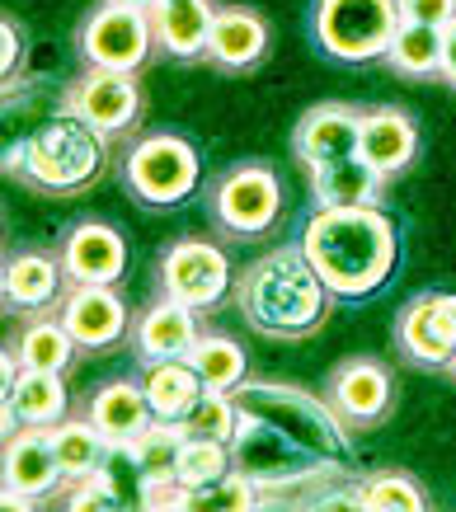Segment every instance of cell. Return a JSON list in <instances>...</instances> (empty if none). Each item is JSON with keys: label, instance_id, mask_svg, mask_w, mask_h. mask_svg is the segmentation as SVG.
Returning <instances> with one entry per match:
<instances>
[{"label": "cell", "instance_id": "38", "mask_svg": "<svg viewBox=\"0 0 456 512\" xmlns=\"http://www.w3.org/2000/svg\"><path fill=\"white\" fill-rule=\"evenodd\" d=\"M447 85H456V19L442 29V71H438Z\"/></svg>", "mask_w": 456, "mask_h": 512}, {"label": "cell", "instance_id": "33", "mask_svg": "<svg viewBox=\"0 0 456 512\" xmlns=\"http://www.w3.org/2000/svg\"><path fill=\"white\" fill-rule=\"evenodd\" d=\"M179 423L189 428V437H217V442H231L236 428H240V404H236L231 390H203Z\"/></svg>", "mask_w": 456, "mask_h": 512}, {"label": "cell", "instance_id": "4", "mask_svg": "<svg viewBox=\"0 0 456 512\" xmlns=\"http://www.w3.org/2000/svg\"><path fill=\"white\" fill-rule=\"evenodd\" d=\"M104 132L90 127L80 113L62 109L43 127H33L24 141V179L48 193H71V188L95 184L104 170Z\"/></svg>", "mask_w": 456, "mask_h": 512}, {"label": "cell", "instance_id": "37", "mask_svg": "<svg viewBox=\"0 0 456 512\" xmlns=\"http://www.w3.org/2000/svg\"><path fill=\"white\" fill-rule=\"evenodd\" d=\"M0 71H5V80L15 76V66H19V57H24V33H19V24L15 19H5L0 24Z\"/></svg>", "mask_w": 456, "mask_h": 512}, {"label": "cell", "instance_id": "30", "mask_svg": "<svg viewBox=\"0 0 456 512\" xmlns=\"http://www.w3.org/2000/svg\"><path fill=\"white\" fill-rule=\"evenodd\" d=\"M386 66L395 76H433V71H442V29L400 19V29L386 47Z\"/></svg>", "mask_w": 456, "mask_h": 512}, {"label": "cell", "instance_id": "27", "mask_svg": "<svg viewBox=\"0 0 456 512\" xmlns=\"http://www.w3.org/2000/svg\"><path fill=\"white\" fill-rule=\"evenodd\" d=\"M48 433H52V447H57V461H62L66 484H80V480H90V475H99V466H104V456L113 447L109 437L95 428L90 414L85 419H62Z\"/></svg>", "mask_w": 456, "mask_h": 512}, {"label": "cell", "instance_id": "40", "mask_svg": "<svg viewBox=\"0 0 456 512\" xmlns=\"http://www.w3.org/2000/svg\"><path fill=\"white\" fill-rule=\"evenodd\" d=\"M452 376H456V357H452Z\"/></svg>", "mask_w": 456, "mask_h": 512}, {"label": "cell", "instance_id": "36", "mask_svg": "<svg viewBox=\"0 0 456 512\" xmlns=\"http://www.w3.org/2000/svg\"><path fill=\"white\" fill-rule=\"evenodd\" d=\"M400 15L414 19V24H433V29H447L456 19V0H400Z\"/></svg>", "mask_w": 456, "mask_h": 512}, {"label": "cell", "instance_id": "1", "mask_svg": "<svg viewBox=\"0 0 456 512\" xmlns=\"http://www.w3.org/2000/svg\"><path fill=\"white\" fill-rule=\"evenodd\" d=\"M301 249L334 296H367L395 273L400 240L381 207H320L301 231Z\"/></svg>", "mask_w": 456, "mask_h": 512}, {"label": "cell", "instance_id": "16", "mask_svg": "<svg viewBox=\"0 0 456 512\" xmlns=\"http://www.w3.org/2000/svg\"><path fill=\"white\" fill-rule=\"evenodd\" d=\"M358 137H362V113L348 104H315L306 118L297 123L292 151L306 170L315 165H330V160L358 156Z\"/></svg>", "mask_w": 456, "mask_h": 512}, {"label": "cell", "instance_id": "35", "mask_svg": "<svg viewBox=\"0 0 456 512\" xmlns=\"http://www.w3.org/2000/svg\"><path fill=\"white\" fill-rule=\"evenodd\" d=\"M99 480L109 484V494L118 498V508H142L146 475H142V466H137V451L132 447H109L104 466H99Z\"/></svg>", "mask_w": 456, "mask_h": 512}, {"label": "cell", "instance_id": "17", "mask_svg": "<svg viewBox=\"0 0 456 512\" xmlns=\"http://www.w3.org/2000/svg\"><path fill=\"white\" fill-rule=\"evenodd\" d=\"M66 381L62 372L19 367L15 381H5V433L10 428H57L66 419Z\"/></svg>", "mask_w": 456, "mask_h": 512}, {"label": "cell", "instance_id": "20", "mask_svg": "<svg viewBox=\"0 0 456 512\" xmlns=\"http://www.w3.org/2000/svg\"><path fill=\"white\" fill-rule=\"evenodd\" d=\"M95 428L109 437L113 447H132L137 437L156 423V409L146 400L142 381H109V386H99L90 395V409H85Z\"/></svg>", "mask_w": 456, "mask_h": 512}, {"label": "cell", "instance_id": "32", "mask_svg": "<svg viewBox=\"0 0 456 512\" xmlns=\"http://www.w3.org/2000/svg\"><path fill=\"white\" fill-rule=\"evenodd\" d=\"M358 508L362 512H424L428 494L409 475H400V470H377V475L358 480Z\"/></svg>", "mask_w": 456, "mask_h": 512}, {"label": "cell", "instance_id": "3", "mask_svg": "<svg viewBox=\"0 0 456 512\" xmlns=\"http://www.w3.org/2000/svg\"><path fill=\"white\" fill-rule=\"evenodd\" d=\"M240 414H259L273 428H283L287 437H297L306 451H315L325 466L344 470L353 461V442H348V423L334 414L330 400H315L297 386H283V381H240L236 390Z\"/></svg>", "mask_w": 456, "mask_h": 512}, {"label": "cell", "instance_id": "12", "mask_svg": "<svg viewBox=\"0 0 456 512\" xmlns=\"http://www.w3.org/2000/svg\"><path fill=\"white\" fill-rule=\"evenodd\" d=\"M395 343L405 348L409 362L419 367H452L456 357V292H424L414 296L400 320Z\"/></svg>", "mask_w": 456, "mask_h": 512}, {"label": "cell", "instance_id": "8", "mask_svg": "<svg viewBox=\"0 0 456 512\" xmlns=\"http://www.w3.org/2000/svg\"><path fill=\"white\" fill-rule=\"evenodd\" d=\"M156 47V15L132 10V5H99L80 29V57L85 66H109V71H142Z\"/></svg>", "mask_w": 456, "mask_h": 512}, {"label": "cell", "instance_id": "13", "mask_svg": "<svg viewBox=\"0 0 456 512\" xmlns=\"http://www.w3.org/2000/svg\"><path fill=\"white\" fill-rule=\"evenodd\" d=\"M66 109L80 113L90 127H99L104 137H118L137 123L142 113V90L132 71H109V66H85V76L66 90Z\"/></svg>", "mask_w": 456, "mask_h": 512}, {"label": "cell", "instance_id": "26", "mask_svg": "<svg viewBox=\"0 0 456 512\" xmlns=\"http://www.w3.org/2000/svg\"><path fill=\"white\" fill-rule=\"evenodd\" d=\"M142 390H146V400H151V409H156V419H184L189 404L207 386L189 357H165V362H146Z\"/></svg>", "mask_w": 456, "mask_h": 512}, {"label": "cell", "instance_id": "15", "mask_svg": "<svg viewBox=\"0 0 456 512\" xmlns=\"http://www.w3.org/2000/svg\"><path fill=\"white\" fill-rule=\"evenodd\" d=\"M62 268L71 282H99V287H113L127 268V245L123 235L104 226V221H80L71 226V235L62 240Z\"/></svg>", "mask_w": 456, "mask_h": 512}, {"label": "cell", "instance_id": "14", "mask_svg": "<svg viewBox=\"0 0 456 512\" xmlns=\"http://www.w3.org/2000/svg\"><path fill=\"white\" fill-rule=\"evenodd\" d=\"M57 320L71 329V339L80 348H109L123 339L127 329V306L113 287L99 282H71V292L57 301Z\"/></svg>", "mask_w": 456, "mask_h": 512}, {"label": "cell", "instance_id": "5", "mask_svg": "<svg viewBox=\"0 0 456 512\" xmlns=\"http://www.w3.org/2000/svg\"><path fill=\"white\" fill-rule=\"evenodd\" d=\"M231 466L240 475H250L264 494L273 489H297L306 480H320L330 475L334 466H325L315 451H306L297 437H287L283 428H273L259 414H240V428L231 437Z\"/></svg>", "mask_w": 456, "mask_h": 512}, {"label": "cell", "instance_id": "23", "mask_svg": "<svg viewBox=\"0 0 456 512\" xmlns=\"http://www.w3.org/2000/svg\"><path fill=\"white\" fill-rule=\"evenodd\" d=\"M381 179L386 174L377 165H367L362 156H344V160H330V165H315L311 193L320 207H377Z\"/></svg>", "mask_w": 456, "mask_h": 512}, {"label": "cell", "instance_id": "7", "mask_svg": "<svg viewBox=\"0 0 456 512\" xmlns=\"http://www.w3.org/2000/svg\"><path fill=\"white\" fill-rule=\"evenodd\" d=\"M127 188L137 193L151 207H174L184 202L198 184V156L184 137H170V132H151L142 137L132 151H127Z\"/></svg>", "mask_w": 456, "mask_h": 512}, {"label": "cell", "instance_id": "2", "mask_svg": "<svg viewBox=\"0 0 456 512\" xmlns=\"http://www.w3.org/2000/svg\"><path fill=\"white\" fill-rule=\"evenodd\" d=\"M330 282L315 273L306 249H273L254 259L236 282L240 315L268 339H306L330 315Z\"/></svg>", "mask_w": 456, "mask_h": 512}, {"label": "cell", "instance_id": "25", "mask_svg": "<svg viewBox=\"0 0 456 512\" xmlns=\"http://www.w3.org/2000/svg\"><path fill=\"white\" fill-rule=\"evenodd\" d=\"M62 278L66 268L62 259H52V254H15L10 264H5V301H15L19 311H43L52 301H62Z\"/></svg>", "mask_w": 456, "mask_h": 512}, {"label": "cell", "instance_id": "29", "mask_svg": "<svg viewBox=\"0 0 456 512\" xmlns=\"http://www.w3.org/2000/svg\"><path fill=\"white\" fill-rule=\"evenodd\" d=\"M80 343L71 339V329L62 320H33L19 329L15 339V362L19 367H38V372H66Z\"/></svg>", "mask_w": 456, "mask_h": 512}, {"label": "cell", "instance_id": "31", "mask_svg": "<svg viewBox=\"0 0 456 512\" xmlns=\"http://www.w3.org/2000/svg\"><path fill=\"white\" fill-rule=\"evenodd\" d=\"M189 362L198 367L207 390H236L240 381H245V353H240V343L226 339V334H198Z\"/></svg>", "mask_w": 456, "mask_h": 512}, {"label": "cell", "instance_id": "22", "mask_svg": "<svg viewBox=\"0 0 456 512\" xmlns=\"http://www.w3.org/2000/svg\"><path fill=\"white\" fill-rule=\"evenodd\" d=\"M414 151H419V132H414V123H409V113L386 109V104L372 109V113H362L358 156L367 160V165H377L386 179L400 174V170H409Z\"/></svg>", "mask_w": 456, "mask_h": 512}, {"label": "cell", "instance_id": "9", "mask_svg": "<svg viewBox=\"0 0 456 512\" xmlns=\"http://www.w3.org/2000/svg\"><path fill=\"white\" fill-rule=\"evenodd\" d=\"M278 207H283V188H278V174L268 165H236L212 184V217L231 235L268 231Z\"/></svg>", "mask_w": 456, "mask_h": 512}, {"label": "cell", "instance_id": "6", "mask_svg": "<svg viewBox=\"0 0 456 512\" xmlns=\"http://www.w3.org/2000/svg\"><path fill=\"white\" fill-rule=\"evenodd\" d=\"M400 0H315V43L339 62H377L400 29Z\"/></svg>", "mask_w": 456, "mask_h": 512}, {"label": "cell", "instance_id": "24", "mask_svg": "<svg viewBox=\"0 0 456 512\" xmlns=\"http://www.w3.org/2000/svg\"><path fill=\"white\" fill-rule=\"evenodd\" d=\"M151 15H156L160 52H170L179 62L207 52V33H212V19H217V10L207 0H160Z\"/></svg>", "mask_w": 456, "mask_h": 512}, {"label": "cell", "instance_id": "28", "mask_svg": "<svg viewBox=\"0 0 456 512\" xmlns=\"http://www.w3.org/2000/svg\"><path fill=\"white\" fill-rule=\"evenodd\" d=\"M184 442H189V428L179 419H156L137 442H132L137 466H142V475H146V489H151V484H179Z\"/></svg>", "mask_w": 456, "mask_h": 512}, {"label": "cell", "instance_id": "18", "mask_svg": "<svg viewBox=\"0 0 456 512\" xmlns=\"http://www.w3.org/2000/svg\"><path fill=\"white\" fill-rule=\"evenodd\" d=\"M330 404L344 423H377L391 409V372L377 357H353L330 376Z\"/></svg>", "mask_w": 456, "mask_h": 512}, {"label": "cell", "instance_id": "19", "mask_svg": "<svg viewBox=\"0 0 456 512\" xmlns=\"http://www.w3.org/2000/svg\"><path fill=\"white\" fill-rule=\"evenodd\" d=\"M132 343L142 362H165V357H189L193 343H198V311L174 301V296H160L156 306L132 325Z\"/></svg>", "mask_w": 456, "mask_h": 512}, {"label": "cell", "instance_id": "11", "mask_svg": "<svg viewBox=\"0 0 456 512\" xmlns=\"http://www.w3.org/2000/svg\"><path fill=\"white\" fill-rule=\"evenodd\" d=\"M66 484L48 428H15L5 433V508H29Z\"/></svg>", "mask_w": 456, "mask_h": 512}, {"label": "cell", "instance_id": "39", "mask_svg": "<svg viewBox=\"0 0 456 512\" xmlns=\"http://www.w3.org/2000/svg\"><path fill=\"white\" fill-rule=\"evenodd\" d=\"M109 5H132V10H156L160 0H109Z\"/></svg>", "mask_w": 456, "mask_h": 512}, {"label": "cell", "instance_id": "34", "mask_svg": "<svg viewBox=\"0 0 456 512\" xmlns=\"http://www.w3.org/2000/svg\"><path fill=\"white\" fill-rule=\"evenodd\" d=\"M231 470H236L231 466V442H217V437H189L184 442V456H179V484L184 489L212 484Z\"/></svg>", "mask_w": 456, "mask_h": 512}, {"label": "cell", "instance_id": "21", "mask_svg": "<svg viewBox=\"0 0 456 512\" xmlns=\"http://www.w3.org/2000/svg\"><path fill=\"white\" fill-rule=\"evenodd\" d=\"M268 47V24L264 15H254L245 5H231V10H217L212 19V33H207V62L221 66V71H245L264 57Z\"/></svg>", "mask_w": 456, "mask_h": 512}, {"label": "cell", "instance_id": "10", "mask_svg": "<svg viewBox=\"0 0 456 512\" xmlns=\"http://www.w3.org/2000/svg\"><path fill=\"white\" fill-rule=\"evenodd\" d=\"M160 287L193 311H207L231 292V259L212 240H179L160 259Z\"/></svg>", "mask_w": 456, "mask_h": 512}]
</instances>
